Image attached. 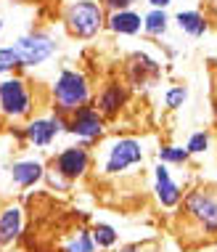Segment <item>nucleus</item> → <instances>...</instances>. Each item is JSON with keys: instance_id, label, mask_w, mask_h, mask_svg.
I'll return each instance as SVG.
<instances>
[{"instance_id": "8", "label": "nucleus", "mask_w": 217, "mask_h": 252, "mask_svg": "<svg viewBox=\"0 0 217 252\" xmlns=\"http://www.w3.org/2000/svg\"><path fill=\"white\" fill-rule=\"evenodd\" d=\"M106 125L108 120L96 109V104H87L80 106L77 112L69 114V125H66V133L72 135L77 144L82 146H96L106 138Z\"/></svg>"}, {"instance_id": "32", "label": "nucleus", "mask_w": 217, "mask_h": 252, "mask_svg": "<svg viewBox=\"0 0 217 252\" xmlns=\"http://www.w3.org/2000/svg\"><path fill=\"white\" fill-rule=\"evenodd\" d=\"M215 252H217V250H215Z\"/></svg>"}, {"instance_id": "3", "label": "nucleus", "mask_w": 217, "mask_h": 252, "mask_svg": "<svg viewBox=\"0 0 217 252\" xmlns=\"http://www.w3.org/2000/svg\"><path fill=\"white\" fill-rule=\"evenodd\" d=\"M180 215L199 234L201 242L217 239V191L207 186L188 189L180 204Z\"/></svg>"}, {"instance_id": "13", "label": "nucleus", "mask_w": 217, "mask_h": 252, "mask_svg": "<svg viewBox=\"0 0 217 252\" xmlns=\"http://www.w3.org/2000/svg\"><path fill=\"white\" fill-rule=\"evenodd\" d=\"M45 173H48V167H45V162L37 159V157H24V159L11 162V167H8L11 183L16 189H22V191L45 183Z\"/></svg>"}, {"instance_id": "12", "label": "nucleus", "mask_w": 217, "mask_h": 252, "mask_svg": "<svg viewBox=\"0 0 217 252\" xmlns=\"http://www.w3.org/2000/svg\"><path fill=\"white\" fill-rule=\"evenodd\" d=\"M151 178H154V199H157V204L162 210H178L183 204V196H186V191H183V186L178 181L172 178V170H169V165H164V162H157L151 170Z\"/></svg>"}, {"instance_id": "6", "label": "nucleus", "mask_w": 217, "mask_h": 252, "mask_svg": "<svg viewBox=\"0 0 217 252\" xmlns=\"http://www.w3.org/2000/svg\"><path fill=\"white\" fill-rule=\"evenodd\" d=\"M11 45H13V51H16V56H19L22 72H29V69H37V66L48 64V61L58 53V43L48 30L22 32Z\"/></svg>"}, {"instance_id": "4", "label": "nucleus", "mask_w": 217, "mask_h": 252, "mask_svg": "<svg viewBox=\"0 0 217 252\" xmlns=\"http://www.w3.org/2000/svg\"><path fill=\"white\" fill-rule=\"evenodd\" d=\"M35 91L22 72H13L0 80V120L3 122H8V125L27 122L29 117H35Z\"/></svg>"}, {"instance_id": "19", "label": "nucleus", "mask_w": 217, "mask_h": 252, "mask_svg": "<svg viewBox=\"0 0 217 252\" xmlns=\"http://www.w3.org/2000/svg\"><path fill=\"white\" fill-rule=\"evenodd\" d=\"M90 234H93V239H96V244H98L101 252L117 250V244H119V231L114 228L111 223H106V220H93V223H90Z\"/></svg>"}, {"instance_id": "15", "label": "nucleus", "mask_w": 217, "mask_h": 252, "mask_svg": "<svg viewBox=\"0 0 217 252\" xmlns=\"http://www.w3.org/2000/svg\"><path fill=\"white\" fill-rule=\"evenodd\" d=\"M24 234V210L19 204H5L0 210V250L13 247Z\"/></svg>"}, {"instance_id": "7", "label": "nucleus", "mask_w": 217, "mask_h": 252, "mask_svg": "<svg viewBox=\"0 0 217 252\" xmlns=\"http://www.w3.org/2000/svg\"><path fill=\"white\" fill-rule=\"evenodd\" d=\"M164 61L148 51H133L125 61V83L133 93H148L162 83Z\"/></svg>"}, {"instance_id": "11", "label": "nucleus", "mask_w": 217, "mask_h": 252, "mask_svg": "<svg viewBox=\"0 0 217 252\" xmlns=\"http://www.w3.org/2000/svg\"><path fill=\"white\" fill-rule=\"evenodd\" d=\"M130 98H133V91L130 85L125 83V77H108L104 85L96 91V98L93 104L106 120H117L127 106H130Z\"/></svg>"}, {"instance_id": "9", "label": "nucleus", "mask_w": 217, "mask_h": 252, "mask_svg": "<svg viewBox=\"0 0 217 252\" xmlns=\"http://www.w3.org/2000/svg\"><path fill=\"white\" fill-rule=\"evenodd\" d=\"M66 125H69V117L51 109V114H35V117H29L22 127H24V138L29 146L51 149L56 144L58 135L66 133Z\"/></svg>"}, {"instance_id": "2", "label": "nucleus", "mask_w": 217, "mask_h": 252, "mask_svg": "<svg viewBox=\"0 0 217 252\" xmlns=\"http://www.w3.org/2000/svg\"><path fill=\"white\" fill-rule=\"evenodd\" d=\"M108 11L101 0H66L61 8V27L66 35L80 43L96 40L106 30Z\"/></svg>"}, {"instance_id": "25", "label": "nucleus", "mask_w": 217, "mask_h": 252, "mask_svg": "<svg viewBox=\"0 0 217 252\" xmlns=\"http://www.w3.org/2000/svg\"><path fill=\"white\" fill-rule=\"evenodd\" d=\"M101 3L106 5V11H125V8H135V5L140 3V0H101Z\"/></svg>"}, {"instance_id": "28", "label": "nucleus", "mask_w": 217, "mask_h": 252, "mask_svg": "<svg viewBox=\"0 0 217 252\" xmlns=\"http://www.w3.org/2000/svg\"><path fill=\"white\" fill-rule=\"evenodd\" d=\"M212 114H215V125H217V85H215V101H212Z\"/></svg>"}, {"instance_id": "30", "label": "nucleus", "mask_w": 217, "mask_h": 252, "mask_svg": "<svg viewBox=\"0 0 217 252\" xmlns=\"http://www.w3.org/2000/svg\"><path fill=\"white\" fill-rule=\"evenodd\" d=\"M3 32H5V19H0V37H3Z\"/></svg>"}, {"instance_id": "23", "label": "nucleus", "mask_w": 217, "mask_h": 252, "mask_svg": "<svg viewBox=\"0 0 217 252\" xmlns=\"http://www.w3.org/2000/svg\"><path fill=\"white\" fill-rule=\"evenodd\" d=\"M209 146H212V133L209 130H193L191 135H188V141H186V149L191 152V157L207 154Z\"/></svg>"}, {"instance_id": "5", "label": "nucleus", "mask_w": 217, "mask_h": 252, "mask_svg": "<svg viewBox=\"0 0 217 252\" xmlns=\"http://www.w3.org/2000/svg\"><path fill=\"white\" fill-rule=\"evenodd\" d=\"M146 149L138 135H117L101 149V173L104 175H125L127 170L143 165Z\"/></svg>"}, {"instance_id": "17", "label": "nucleus", "mask_w": 217, "mask_h": 252, "mask_svg": "<svg viewBox=\"0 0 217 252\" xmlns=\"http://www.w3.org/2000/svg\"><path fill=\"white\" fill-rule=\"evenodd\" d=\"M172 16L167 8H148L143 13V35L151 40H164L172 30Z\"/></svg>"}, {"instance_id": "20", "label": "nucleus", "mask_w": 217, "mask_h": 252, "mask_svg": "<svg viewBox=\"0 0 217 252\" xmlns=\"http://www.w3.org/2000/svg\"><path fill=\"white\" fill-rule=\"evenodd\" d=\"M157 159L169 165V167H183L191 159V152H188L186 146H178V144H162L157 149Z\"/></svg>"}, {"instance_id": "21", "label": "nucleus", "mask_w": 217, "mask_h": 252, "mask_svg": "<svg viewBox=\"0 0 217 252\" xmlns=\"http://www.w3.org/2000/svg\"><path fill=\"white\" fill-rule=\"evenodd\" d=\"M188 96H191V91H188V85H169L164 93H162V101H164V106L169 109V112H178V109H183L188 104Z\"/></svg>"}, {"instance_id": "27", "label": "nucleus", "mask_w": 217, "mask_h": 252, "mask_svg": "<svg viewBox=\"0 0 217 252\" xmlns=\"http://www.w3.org/2000/svg\"><path fill=\"white\" fill-rule=\"evenodd\" d=\"M111 252H146V247L143 244H122V247L111 250Z\"/></svg>"}, {"instance_id": "14", "label": "nucleus", "mask_w": 217, "mask_h": 252, "mask_svg": "<svg viewBox=\"0 0 217 252\" xmlns=\"http://www.w3.org/2000/svg\"><path fill=\"white\" fill-rule=\"evenodd\" d=\"M172 22L183 35L191 37V40H201L212 32V16L201 8H180L172 16Z\"/></svg>"}, {"instance_id": "10", "label": "nucleus", "mask_w": 217, "mask_h": 252, "mask_svg": "<svg viewBox=\"0 0 217 252\" xmlns=\"http://www.w3.org/2000/svg\"><path fill=\"white\" fill-rule=\"evenodd\" d=\"M51 167L56 170L58 175H64L66 181L77 183L82 181L93 167V152L90 146H82V144H72V146H64L58 149L56 157H53Z\"/></svg>"}, {"instance_id": "24", "label": "nucleus", "mask_w": 217, "mask_h": 252, "mask_svg": "<svg viewBox=\"0 0 217 252\" xmlns=\"http://www.w3.org/2000/svg\"><path fill=\"white\" fill-rule=\"evenodd\" d=\"M45 186L51 189V191H58V194H66L72 189V181H66L64 175H58L53 167H48V173H45Z\"/></svg>"}, {"instance_id": "22", "label": "nucleus", "mask_w": 217, "mask_h": 252, "mask_svg": "<svg viewBox=\"0 0 217 252\" xmlns=\"http://www.w3.org/2000/svg\"><path fill=\"white\" fill-rule=\"evenodd\" d=\"M13 72H22L16 51H13V45H0V80L8 77Z\"/></svg>"}, {"instance_id": "18", "label": "nucleus", "mask_w": 217, "mask_h": 252, "mask_svg": "<svg viewBox=\"0 0 217 252\" xmlns=\"http://www.w3.org/2000/svg\"><path fill=\"white\" fill-rule=\"evenodd\" d=\"M58 252H101V250H98L96 239H93L90 228L80 226V228H74L64 242H61V250Z\"/></svg>"}, {"instance_id": "16", "label": "nucleus", "mask_w": 217, "mask_h": 252, "mask_svg": "<svg viewBox=\"0 0 217 252\" xmlns=\"http://www.w3.org/2000/svg\"><path fill=\"white\" fill-rule=\"evenodd\" d=\"M106 30L114 37H138L143 32V13L138 8H125V11H111L108 13Z\"/></svg>"}, {"instance_id": "29", "label": "nucleus", "mask_w": 217, "mask_h": 252, "mask_svg": "<svg viewBox=\"0 0 217 252\" xmlns=\"http://www.w3.org/2000/svg\"><path fill=\"white\" fill-rule=\"evenodd\" d=\"M209 8L215 11V16H217V0H209Z\"/></svg>"}, {"instance_id": "1", "label": "nucleus", "mask_w": 217, "mask_h": 252, "mask_svg": "<svg viewBox=\"0 0 217 252\" xmlns=\"http://www.w3.org/2000/svg\"><path fill=\"white\" fill-rule=\"evenodd\" d=\"M93 98H96V91H93L90 77L82 69H74V66H61L48 91L51 109L58 114H66V117L72 112H77L80 106L93 104Z\"/></svg>"}, {"instance_id": "26", "label": "nucleus", "mask_w": 217, "mask_h": 252, "mask_svg": "<svg viewBox=\"0 0 217 252\" xmlns=\"http://www.w3.org/2000/svg\"><path fill=\"white\" fill-rule=\"evenodd\" d=\"M148 8H169V5L175 3V0H143Z\"/></svg>"}, {"instance_id": "31", "label": "nucleus", "mask_w": 217, "mask_h": 252, "mask_svg": "<svg viewBox=\"0 0 217 252\" xmlns=\"http://www.w3.org/2000/svg\"><path fill=\"white\" fill-rule=\"evenodd\" d=\"M11 3H32V0H11Z\"/></svg>"}]
</instances>
